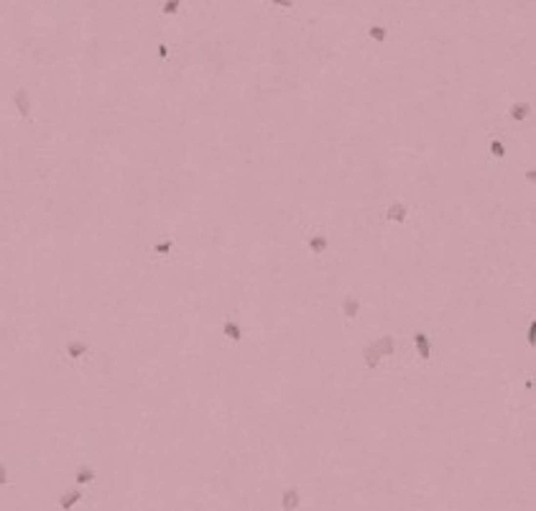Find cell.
I'll use <instances>...</instances> for the list:
<instances>
[{
	"label": "cell",
	"mask_w": 536,
	"mask_h": 511,
	"mask_svg": "<svg viewBox=\"0 0 536 511\" xmlns=\"http://www.w3.org/2000/svg\"><path fill=\"white\" fill-rule=\"evenodd\" d=\"M383 215H386L388 222H406L409 220V207L404 202H393V204H388V210Z\"/></svg>",
	"instance_id": "6da1fadb"
},
{
	"label": "cell",
	"mask_w": 536,
	"mask_h": 511,
	"mask_svg": "<svg viewBox=\"0 0 536 511\" xmlns=\"http://www.w3.org/2000/svg\"><path fill=\"white\" fill-rule=\"evenodd\" d=\"M381 360H383V355L378 353L375 343H371V345H365V348H363V363H365V368L375 371L378 366H381Z\"/></svg>",
	"instance_id": "7a4b0ae2"
},
{
	"label": "cell",
	"mask_w": 536,
	"mask_h": 511,
	"mask_svg": "<svg viewBox=\"0 0 536 511\" xmlns=\"http://www.w3.org/2000/svg\"><path fill=\"white\" fill-rule=\"evenodd\" d=\"M360 299L355 297V294H348V297L342 299V314L348 317V320H357V314H360Z\"/></svg>",
	"instance_id": "3957f363"
},
{
	"label": "cell",
	"mask_w": 536,
	"mask_h": 511,
	"mask_svg": "<svg viewBox=\"0 0 536 511\" xmlns=\"http://www.w3.org/2000/svg\"><path fill=\"white\" fill-rule=\"evenodd\" d=\"M299 504H301V493L296 491V488H286V491L281 493V509L284 511H294V509H299Z\"/></svg>",
	"instance_id": "277c9868"
},
{
	"label": "cell",
	"mask_w": 536,
	"mask_h": 511,
	"mask_svg": "<svg viewBox=\"0 0 536 511\" xmlns=\"http://www.w3.org/2000/svg\"><path fill=\"white\" fill-rule=\"evenodd\" d=\"M13 102H16V108H18V112H21L23 118H28V115H31V97H28V92H26V89H16Z\"/></svg>",
	"instance_id": "5b68a950"
},
{
	"label": "cell",
	"mask_w": 536,
	"mask_h": 511,
	"mask_svg": "<svg viewBox=\"0 0 536 511\" xmlns=\"http://www.w3.org/2000/svg\"><path fill=\"white\" fill-rule=\"evenodd\" d=\"M307 245H309V251L314 253V256H322V253L330 248V241H327V235H319V233H317V235H311L309 241H307Z\"/></svg>",
	"instance_id": "8992f818"
},
{
	"label": "cell",
	"mask_w": 536,
	"mask_h": 511,
	"mask_svg": "<svg viewBox=\"0 0 536 511\" xmlns=\"http://www.w3.org/2000/svg\"><path fill=\"white\" fill-rule=\"evenodd\" d=\"M375 348H378V353H381L383 358H391L396 353V337H391V335H383L381 340L375 343Z\"/></svg>",
	"instance_id": "52a82bcc"
},
{
	"label": "cell",
	"mask_w": 536,
	"mask_h": 511,
	"mask_svg": "<svg viewBox=\"0 0 536 511\" xmlns=\"http://www.w3.org/2000/svg\"><path fill=\"white\" fill-rule=\"evenodd\" d=\"M508 112H511L513 120H526L531 115V105H529V102H513Z\"/></svg>",
	"instance_id": "ba28073f"
},
{
	"label": "cell",
	"mask_w": 536,
	"mask_h": 511,
	"mask_svg": "<svg viewBox=\"0 0 536 511\" xmlns=\"http://www.w3.org/2000/svg\"><path fill=\"white\" fill-rule=\"evenodd\" d=\"M414 343H416V348H419V355H421V360H429V355H432L429 337L424 335V333H416V335H414Z\"/></svg>",
	"instance_id": "9c48e42d"
},
{
	"label": "cell",
	"mask_w": 536,
	"mask_h": 511,
	"mask_svg": "<svg viewBox=\"0 0 536 511\" xmlns=\"http://www.w3.org/2000/svg\"><path fill=\"white\" fill-rule=\"evenodd\" d=\"M77 501H82V491H77V488H74V491H66V493L59 498V506H62L64 511H69Z\"/></svg>",
	"instance_id": "30bf717a"
},
{
	"label": "cell",
	"mask_w": 536,
	"mask_h": 511,
	"mask_svg": "<svg viewBox=\"0 0 536 511\" xmlns=\"http://www.w3.org/2000/svg\"><path fill=\"white\" fill-rule=\"evenodd\" d=\"M222 333H225V335H227V337L232 340V343H238V340L243 337V330H240V325H238V322H232V320L222 325Z\"/></svg>",
	"instance_id": "8fae6325"
},
{
	"label": "cell",
	"mask_w": 536,
	"mask_h": 511,
	"mask_svg": "<svg viewBox=\"0 0 536 511\" xmlns=\"http://www.w3.org/2000/svg\"><path fill=\"white\" fill-rule=\"evenodd\" d=\"M368 39H373L375 44H386V41H388V28H383V26H371V28H368Z\"/></svg>",
	"instance_id": "7c38bea8"
},
{
	"label": "cell",
	"mask_w": 536,
	"mask_h": 511,
	"mask_svg": "<svg viewBox=\"0 0 536 511\" xmlns=\"http://www.w3.org/2000/svg\"><path fill=\"white\" fill-rule=\"evenodd\" d=\"M66 353H69V358H82L84 353H87V345L84 343H80V340H72L69 345H66Z\"/></svg>",
	"instance_id": "4fadbf2b"
},
{
	"label": "cell",
	"mask_w": 536,
	"mask_h": 511,
	"mask_svg": "<svg viewBox=\"0 0 536 511\" xmlns=\"http://www.w3.org/2000/svg\"><path fill=\"white\" fill-rule=\"evenodd\" d=\"M95 481V470L89 468V465H82L80 470H77V483H89Z\"/></svg>",
	"instance_id": "5bb4252c"
},
{
	"label": "cell",
	"mask_w": 536,
	"mask_h": 511,
	"mask_svg": "<svg viewBox=\"0 0 536 511\" xmlns=\"http://www.w3.org/2000/svg\"><path fill=\"white\" fill-rule=\"evenodd\" d=\"M490 154H493L495 158H503L506 156V146L500 141H490Z\"/></svg>",
	"instance_id": "9a60e30c"
},
{
	"label": "cell",
	"mask_w": 536,
	"mask_h": 511,
	"mask_svg": "<svg viewBox=\"0 0 536 511\" xmlns=\"http://www.w3.org/2000/svg\"><path fill=\"white\" fill-rule=\"evenodd\" d=\"M176 8H179V0H169V3H164V13H166V16H174Z\"/></svg>",
	"instance_id": "2e32d148"
},
{
	"label": "cell",
	"mask_w": 536,
	"mask_h": 511,
	"mask_svg": "<svg viewBox=\"0 0 536 511\" xmlns=\"http://www.w3.org/2000/svg\"><path fill=\"white\" fill-rule=\"evenodd\" d=\"M169 251H171V243H169V241H164V243H156V253H159V256H166Z\"/></svg>",
	"instance_id": "e0dca14e"
},
{
	"label": "cell",
	"mask_w": 536,
	"mask_h": 511,
	"mask_svg": "<svg viewBox=\"0 0 536 511\" xmlns=\"http://www.w3.org/2000/svg\"><path fill=\"white\" fill-rule=\"evenodd\" d=\"M526 340L534 345L536 343V322H531V327H529V333H526Z\"/></svg>",
	"instance_id": "ac0fdd59"
},
{
	"label": "cell",
	"mask_w": 536,
	"mask_h": 511,
	"mask_svg": "<svg viewBox=\"0 0 536 511\" xmlns=\"http://www.w3.org/2000/svg\"><path fill=\"white\" fill-rule=\"evenodd\" d=\"M8 483V468H5V463H0V486H5Z\"/></svg>",
	"instance_id": "d6986e66"
},
{
	"label": "cell",
	"mask_w": 536,
	"mask_h": 511,
	"mask_svg": "<svg viewBox=\"0 0 536 511\" xmlns=\"http://www.w3.org/2000/svg\"><path fill=\"white\" fill-rule=\"evenodd\" d=\"M273 5H278V8H291L294 5V0H271Z\"/></svg>",
	"instance_id": "ffe728a7"
},
{
	"label": "cell",
	"mask_w": 536,
	"mask_h": 511,
	"mask_svg": "<svg viewBox=\"0 0 536 511\" xmlns=\"http://www.w3.org/2000/svg\"><path fill=\"white\" fill-rule=\"evenodd\" d=\"M159 56H164V59H166V56H169V49H166V46H164V44H161V46H159Z\"/></svg>",
	"instance_id": "44dd1931"
},
{
	"label": "cell",
	"mask_w": 536,
	"mask_h": 511,
	"mask_svg": "<svg viewBox=\"0 0 536 511\" xmlns=\"http://www.w3.org/2000/svg\"><path fill=\"white\" fill-rule=\"evenodd\" d=\"M526 181H531V184H534V181H536V172H526Z\"/></svg>",
	"instance_id": "7402d4cb"
}]
</instances>
